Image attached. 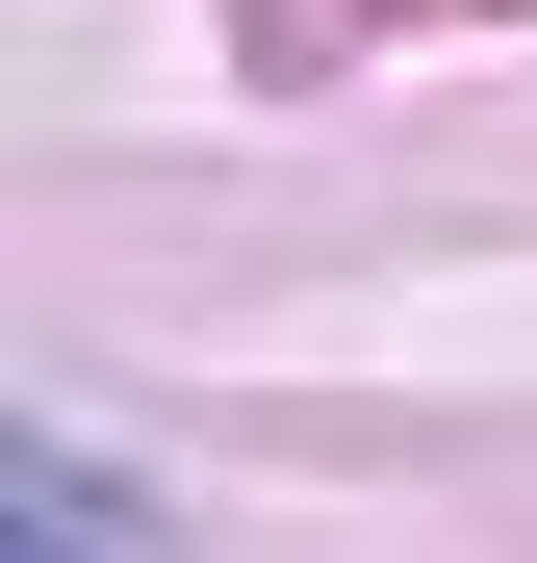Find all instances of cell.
I'll return each instance as SVG.
<instances>
[{
	"label": "cell",
	"instance_id": "obj_1",
	"mask_svg": "<svg viewBox=\"0 0 537 563\" xmlns=\"http://www.w3.org/2000/svg\"><path fill=\"white\" fill-rule=\"evenodd\" d=\"M26 563H103V461H26Z\"/></svg>",
	"mask_w": 537,
	"mask_h": 563
},
{
	"label": "cell",
	"instance_id": "obj_2",
	"mask_svg": "<svg viewBox=\"0 0 537 563\" xmlns=\"http://www.w3.org/2000/svg\"><path fill=\"white\" fill-rule=\"evenodd\" d=\"M333 26H358V0H282V52H333Z\"/></svg>",
	"mask_w": 537,
	"mask_h": 563
}]
</instances>
